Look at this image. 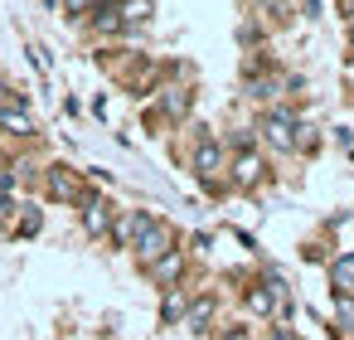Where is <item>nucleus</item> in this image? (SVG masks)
<instances>
[{
	"mask_svg": "<svg viewBox=\"0 0 354 340\" xmlns=\"http://www.w3.org/2000/svg\"><path fill=\"white\" fill-rule=\"evenodd\" d=\"M175 272H180V258H175V253H165V258L156 262V277H175Z\"/></svg>",
	"mask_w": 354,
	"mask_h": 340,
	"instance_id": "obj_7",
	"label": "nucleus"
},
{
	"mask_svg": "<svg viewBox=\"0 0 354 340\" xmlns=\"http://www.w3.org/2000/svg\"><path fill=\"white\" fill-rule=\"evenodd\" d=\"M180 311H185V301H180V296H170V301H165V321H175Z\"/></svg>",
	"mask_w": 354,
	"mask_h": 340,
	"instance_id": "obj_10",
	"label": "nucleus"
},
{
	"mask_svg": "<svg viewBox=\"0 0 354 340\" xmlns=\"http://www.w3.org/2000/svg\"><path fill=\"white\" fill-rule=\"evenodd\" d=\"M330 272H335V282H339V287H354V258H339Z\"/></svg>",
	"mask_w": 354,
	"mask_h": 340,
	"instance_id": "obj_6",
	"label": "nucleus"
},
{
	"mask_svg": "<svg viewBox=\"0 0 354 340\" xmlns=\"http://www.w3.org/2000/svg\"><path fill=\"white\" fill-rule=\"evenodd\" d=\"M102 229H107V204L93 199V204H88V233H102Z\"/></svg>",
	"mask_w": 354,
	"mask_h": 340,
	"instance_id": "obj_5",
	"label": "nucleus"
},
{
	"mask_svg": "<svg viewBox=\"0 0 354 340\" xmlns=\"http://www.w3.org/2000/svg\"><path fill=\"white\" fill-rule=\"evenodd\" d=\"M68 6H73V10H88V6H97V0H68Z\"/></svg>",
	"mask_w": 354,
	"mask_h": 340,
	"instance_id": "obj_11",
	"label": "nucleus"
},
{
	"mask_svg": "<svg viewBox=\"0 0 354 340\" xmlns=\"http://www.w3.org/2000/svg\"><path fill=\"white\" fill-rule=\"evenodd\" d=\"M0 132H10V136H30L35 132V117L25 107H0Z\"/></svg>",
	"mask_w": 354,
	"mask_h": 340,
	"instance_id": "obj_1",
	"label": "nucleus"
},
{
	"mask_svg": "<svg viewBox=\"0 0 354 340\" xmlns=\"http://www.w3.org/2000/svg\"><path fill=\"white\" fill-rule=\"evenodd\" d=\"M267 136H272L277 146H291V117H286V112L267 117Z\"/></svg>",
	"mask_w": 354,
	"mask_h": 340,
	"instance_id": "obj_2",
	"label": "nucleus"
},
{
	"mask_svg": "<svg viewBox=\"0 0 354 340\" xmlns=\"http://www.w3.org/2000/svg\"><path fill=\"white\" fill-rule=\"evenodd\" d=\"M194 165H199L204 175H214V170H218V146H214V141H199V151H194Z\"/></svg>",
	"mask_w": 354,
	"mask_h": 340,
	"instance_id": "obj_4",
	"label": "nucleus"
},
{
	"mask_svg": "<svg viewBox=\"0 0 354 340\" xmlns=\"http://www.w3.org/2000/svg\"><path fill=\"white\" fill-rule=\"evenodd\" d=\"M127 10H131V20H146V15H151V0H131Z\"/></svg>",
	"mask_w": 354,
	"mask_h": 340,
	"instance_id": "obj_9",
	"label": "nucleus"
},
{
	"mask_svg": "<svg viewBox=\"0 0 354 340\" xmlns=\"http://www.w3.org/2000/svg\"><path fill=\"white\" fill-rule=\"evenodd\" d=\"M238 180H257V156H243L238 161Z\"/></svg>",
	"mask_w": 354,
	"mask_h": 340,
	"instance_id": "obj_8",
	"label": "nucleus"
},
{
	"mask_svg": "<svg viewBox=\"0 0 354 340\" xmlns=\"http://www.w3.org/2000/svg\"><path fill=\"white\" fill-rule=\"evenodd\" d=\"M49 190H54L59 199H73V195H78V185H73V175H68L64 165H54V175H49Z\"/></svg>",
	"mask_w": 354,
	"mask_h": 340,
	"instance_id": "obj_3",
	"label": "nucleus"
}]
</instances>
